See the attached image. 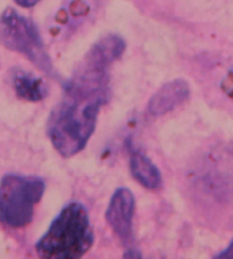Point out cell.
Segmentation results:
<instances>
[{"label": "cell", "instance_id": "2", "mask_svg": "<svg viewBox=\"0 0 233 259\" xmlns=\"http://www.w3.org/2000/svg\"><path fill=\"white\" fill-rule=\"evenodd\" d=\"M93 241L87 210L79 202H70L37 241L36 252L45 259L81 258L93 246Z\"/></svg>", "mask_w": 233, "mask_h": 259}, {"label": "cell", "instance_id": "7", "mask_svg": "<svg viewBox=\"0 0 233 259\" xmlns=\"http://www.w3.org/2000/svg\"><path fill=\"white\" fill-rule=\"evenodd\" d=\"M130 169L134 179L145 188L158 190L161 187V172L157 166L153 164L152 160L148 156H145L144 153L138 152V150L131 153Z\"/></svg>", "mask_w": 233, "mask_h": 259}, {"label": "cell", "instance_id": "3", "mask_svg": "<svg viewBox=\"0 0 233 259\" xmlns=\"http://www.w3.org/2000/svg\"><path fill=\"white\" fill-rule=\"evenodd\" d=\"M44 191L40 178L6 175L0 182V223L14 229L27 227Z\"/></svg>", "mask_w": 233, "mask_h": 259}, {"label": "cell", "instance_id": "6", "mask_svg": "<svg viewBox=\"0 0 233 259\" xmlns=\"http://www.w3.org/2000/svg\"><path fill=\"white\" fill-rule=\"evenodd\" d=\"M190 93L191 89L187 80L181 78L170 80L153 94L148 104V113L152 116H162L172 112L189 100Z\"/></svg>", "mask_w": 233, "mask_h": 259}, {"label": "cell", "instance_id": "9", "mask_svg": "<svg viewBox=\"0 0 233 259\" xmlns=\"http://www.w3.org/2000/svg\"><path fill=\"white\" fill-rule=\"evenodd\" d=\"M221 88L224 90L225 93L228 94V97L230 100H233V70L229 72L226 78L222 80V83H221Z\"/></svg>", "mask_w": 233, "mask_h": 259}, {"label": "cell", "instance_id": "11", "mask_svg": "<svg viewBox=\"0 0 233 259\" xmlns=\"http://www.w3.org/2000/svg\"><path fill=\"white\" fill-rule=\"evenodd\" d=\"M21 7H25V9H29V7H33L36 6L40 0H15Z\"/></svg>", "mask_w": 233, "mask_h": 259}, {"label": "cell", "instance_id": "8", "mask_svg": "<svg viewBox=\"0 0 233 259\" xmlns=\"http://www.w3.org/2000/svg\"><path fill=\"white\" fill-rule=\"evenodd\" d=\"M14 89L19 99L37 103L46 97L48 88L41 78L32 75L22 70H15L13 75Z\"/></svg>", "mask_w": 233, "mask_h": 259}, {"label": "cell", "instance_id": "1", "mask_svg": "<svg viewBox=\"0 0 233 259\" xmlns=\"http://www.w3.org/2000/svg\"><path fill=\"white\" fill-rule=\"evenodd\" d=\"M126 51L120 36L111 34L91 47L51 112L48 137L60 156L82 152L93 135L100 109L109 99V68Z\"/></svg>", "mask_w": 233, "mask_h": 259}, {"label": "cell", "instance_id": "4", "mask_svg": "<svg viewBox=\"0 0 233 259\" xmlns=\"http://www.w3.org/2000/svg\"><path fill=\"white\" fill-rule=\"evenodd\" d=\"M0 42L14 52L22 54L46 75L55 74L50 55L45 51L37 27L30 19L19 15L15 10H6L0 17Z\"/></svg>", "mask_w": 233, "mask_h": 259}, {"label": "cell", "instance_id": "10", "mask_svg": "<svg viewBox=\"0 0 233 259\" xmlns=\"http://www.w3.org/2000/svg\"><path fill=\"white\" fill-rule=\"evenodd\" d=\"M215 258H222V259H233V240L230 241V244L225 251H222L221 254H218Z\"/></svg>", "mask_w": 233, "mask_h": 259}, {"label": "cell", "instance_id": "5", "mask_svg": "<svg viewBox=\"0 0 233 259\" xmlns=\"http://www.w3.org/2000/svg\"><path fill=\"white\" fill-rule=\"evenodd\" d=\"M135 214V198L132 192L126 187L117 188L113 192L108 205L105 220L109 227L123 241V244L130 246L132 243V220Z\"/></svg>", "mask_w": 233, "mask_h": 259}]
</instances>
